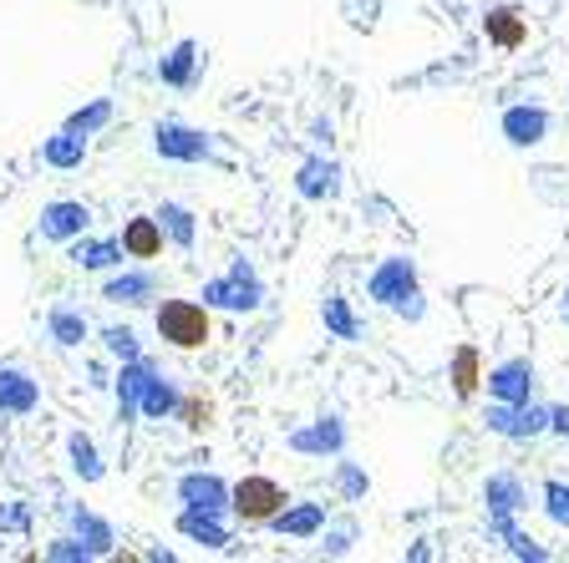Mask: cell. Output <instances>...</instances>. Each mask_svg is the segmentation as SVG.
I'll return each instance as SVG.
<instances>
[{
	"instance_id": "d6986e66",
	"label": "cell",
	"mask_w": 569,
	"mask_h": 563,
	"mask_svg": "<svg viewBox=\"0 0 569 563\" xmlns=\"http://www.w3.org/2000/svg\"><path fill=\"white\" fill-rule=\"evenodd\" d=\"M178 533L204 543V549H229V523L225 512H204V508H178Z\"/></svg>"
},
{
	"instance_id": "484cf974",
	"label": "cell",
	"mask_w": 569,
	"mask_h": 563,
	"mask_svg": "<svg viewBox=\"0 0 569 563\" xmlns=\"http://www.w3.org/2000/svg\"><path fill=\"white\" fill-rule=\"evenodd\" d=\"M158 223L163 234H168L173 250H194V239H199V219H194V209H184V203H158Z\"/></svg>"
},
{
	"instance_id": "836d02e7",
	"label": "cell",
	"mask_w": 569,
	"mask_h": 563,
	"mask_svg": "<svg viewBox=\"0 0 569 563\" xmlns=\"http://www.w3.org/2000/svg\"><path fill=\"white\" fill-rule=\"evenodd\" d=\"M544 512H549L555 528H569V483H559V477L544 483Z\"/></svg>"
},
{
	"instance_id": "9a60e30c",
	"label": "cell",
	"mask_w": 569,
	"mask_h": 563,
	"mask_svg": "<svg viewBox=\"0 0 569 563\" xmlns=\"http://www.w3.org/2000/svg\"><path fill=\"white\" fill-rule=\"evenodd\" d=\"M326 523H331L326 503H285V508L270 518V528H275L280 538H316Z\"/></svg>"
},
{
	"instance_id": "8d00e7d4",
	"label": "cell",
	"mask_w": 569,
	"mask_h": 563,
	"mask_svg": "<svg viewBox=\"0 0 569 563\" xmlns=\"http://www.w3.org/2000/svg\"><path fill=\"white\" fill-rule=\"evenodd\" d=\"M173 417L184 421L188 432H204V427H209V417H214V407H209V401H199V396H184V401H178V411H173Z\"/></svg>"
},
{
	"instance_id": "277c9868",
	"label": "cell",
	"mask_w": 569,
	"mask_h": 563,
	"mask_svg": "<svg viewBox=\"0 0 569 563\" xmlns=\"http://www.w3.org/2000/svg\"><path fill=\"white\" fill-rule=\"evenodd\" d=\"M285 503H291V498H285V487H280L275 477H265V472H250V477L229 483V512H234L244 528L270 523Z\"/></svg>"
},
{
	"instance_id": "e575fe53",
	"label": "cell",
	"mask_w": 569,
	"mask_h": 563,
	"mask_svg": "<svg viewBox=\"0 0 569 563\" xmlns=\"http://www.w3.org/2000/svg\"><path fill=\"white\" fill-rule=\"evenodd\" d=\"M46 559H56V563H92V549H87L77 533H62V538H52Z\"/></svg>"
},
{
	"instance_id": "ba28073f",
	"label": "cell",
	"mask_w": 569,
	"mask_h": 563,
	"mask_svg": "<svg viewBox=\"0 0 569 563\" xmlns=\"http://www.w3.org/2000/svg\"><path fill=\"white\" fill-rule=\"evenodd\" d=\"M173 498L184 503V508L225 512L229 518V483L219 477V472H184V477L173 483Z\"/></svg>"
},
{
	"instance_id": "74e56055",
	"label": "cell",
	"mask_w": 569,
	"mask_h": 563,
	"mask_svg": "<svg viewBox=\"0 0 569 563\" xmlns=\"http://www.w3.org/2000/svg\"><path fill=\"white\" fill-rule=\"evenodd\" d=\"M549 432L569 437V407H549Z\"/></svg>"
},
{
	"instance_id": "52a82bcc",
	"label": "cell",
	"mask_w": 569,
	"mask_h": 563,
	"mask_svg": "<svg viewBox=\"0 0 569 563\" xmlns=\"http://www.w3.org/2000/svg\"><path fill=\"white\" fill-rule=\"evenodd\" d=\"M285 446L300 452V457H341L346 452V421L336 417V411H326V417H316L310 427L285 437Z\"/></svg>"
},
{
	"instance_id": "6da1fadb",
	"label": "cell",
	"mask_w": 569,
	"mask_h": 563,
	"mask_svg": "<svg viewBox=\"0 0 569 563\" xmlns=\"http://www.w3.org/2000/svg\"><path fill=\"white\" fill-rule=\"evenodd\" d=\"M366 300H376L382 310H397L402 320H423V285H417V264L407 254H386L376 269L366 275Z\"/></svg>"
},
{
	"instance_id": "7402d4cb",
	"label": "cell",
	"mask_w": 569,
	"mask_h": 563,
	"mask_svg": "<svg viewBox=\"0 0 569 563\" xmlns=\"http://www.w3.org/2000/svg\"><path fill=\"white\" fill-rule=\"evenodd\" d=\"M67 260L77 264V269H118L128 254H122V239H87V234H77V239H72V250H67Z\"/></svg>"
},
{
	"instance_id": "7c38bea8",
	"label": "cell",
	"mask_w": 569,
	"mask_h": 563,
	"mask_svg": "<svg viewBox=\"0 0 569 563\" xmlns=\"http://www.w3.org/2000/svg\"><path fill=\"white\" fill-rule=\"evenodd\" d=\"M503 137H508V147H539L544 137H549V107L539 102H518L503 112Z\"/></svg>"
},
{
	"instance_id": "603a6c76",
	"label": "cell",
	"mask_w": 569,
	"mask_h": 563,
	"mask_svg": "<svg viewBox=\"0 0 569 563\" xmlns=\"http://www.w3.org/2000/svg\"><path fill=\"white\" fill-rule=\"evenodd\" d=\"M178 401H184V391H178V380H168L163 371H153L143 386V401H138V417L147 421H168L173 411H178Z\"/></svg>"
},
{
	"instance_id": "7a4b0ae2",
	"label": "cell",
	"mask_w": 569,
	"mask_h": 563,
	"mask_svg": "<svg viewBox=\"0 0 569 563\" xmlns=\"http://www.w3.org/2000/svg\"><path fill=\"white\" fill-rule=\"evenodd\" d=\"M153 325H158V335L173 351H199V345L214 341L209 305H199V300H163L158 310H153Z\"/></svg>"
},
{
	"instance_id": "d4e9b609",
	"label": "cell",
	"mask_w": 569,
	"mask_h": 563,
	"mask_svg": "<svg viewBox=\"0 0 569 563\" xmlns=\"http://www.w3.org/2000/svg\"><path fill=\"white\" fill-rule=\"evenodd\" d=\"M67 518H72V533L92 549V559L112 553V523H107V518H97V512H87V508H67Z\"/></svg>"
},
{
	"instance_id": "5bb4252c",
	"label": "cell",
	"mask_w": 569,
	"mask_h": 563,
	"mask_svg": "<svg viewBox=\"0 0 569 563\" xmlns=\"http://www.w3.org/2000/svg\"><path fill=\"white\" fill-rule=\"evenodd\" d=\"M153 371H158V361H147V355L122 361V371L112 376V391H118V421H133L138 417V401H143V386H147Z\"/></svg>"
},
{
	"instance_id": "4dcf8cb0",
	"label": "cell",
	"mask_w": 569,
	"mask_h": 563,
	"mask_svg": "<svg viewBox=\"0 0 569 563\" xmlns=\"http://www.w3.org/2000/svg\"><path fill=\"white\" fill-rule=\"evenodd\" d=\"M107 122H112V102L107 97H97V102H87V107H77L67 118V132H77V137H92V132H102Z\"/></svg>"
},
{
	"instance_id": "44dd1931",
	"label": "cell",
	"mask_w": 569,
	"mask_h": 563,
	"mask_svg": "<svg viewBox=\"0 0 569 563\" xmlns=\"http://www.w3.org/2000/svg\"><path fill=\"white\" fill-rule=\"evenodd\" d=\"M194 77H199V41H173L168 46V56H163L158 62V81L163 87H178V92H184V87H194Z\"/></svg>"
},
{
	"instance_id": "f1b7e54d",
	"label": "cell",
	"mask_w": 569,
	"mask_h": 563,
	"mask_svg": "<svg viewBox=\"0 0 569 563\" xmlns=\"http://www.w3.org/2000/svg\"><path fill=\"white\" fill-rule=\"evenodd\" d=\"M320 320H326V330H331L336 341H361V320L351 314V305H346L341 295H326V300H320Z\"/></svg>"
},
{
	"instance_id": "8fae6325",
	"label": "cell",
	"mask_w": 569,
	"mask_h": 563,
	"mask_svg": "<svg viewBox=\"0 0 569 563\" xmlns=\"http://www.w3.org/2000/svg\"><path fill=\"white\" fill-rule=\"evenodd\" d=\"M295 194L305 198V203H326V198L341 194V163L336 157H305L300 168H295Z\"/></svg>"
},
{
	"instance_id": "5b68a950",
	"label": "cell",
	"mask_w": 569,
	"mask_h": 563,
	"mask_svg": "<svg viewBox=\"0 0 569 563\" xmlns=\"http://www.w3.org/2000/svg\"><path fill=\"white\" fill-rule=\"evenodd\" d=\"M483 427H489L493 437H508V442H529V437L549 432V407L544 401H493L489 411H483Z\"/></svg>"
},
{
	"instance_id": "2e32d148",
	"label": "cell",
	"mask_w": 569,
	"mask_h": 563,
	"mask_svg": "<svg viewBox=\"0 0 569 563\" xmlns=\"http://www.w3.org/2000/svg\"><path fill=\"white\" fill-rule=\"evenodd\" d=\"M122 254L128 260H158L163 254V223H158V213H138V219H128L122 223Z\"/></svg>"
},
{
	"instance_id": "3957f363",
	"label": "cell",
	"mask_w": 569,
	"mask_h": 563,
	"mask_svg": "<svg viewBox=\"0 0 569 563\" xmlns=\"http://www.w3.org/2000/svg\"><path fill=\"white\" fill-rule=\"evenodd\" d=\"M199 300L209 305V310L254 314L260 305H265V285H260V275H254V264H250V260H234V264H229V275L209 279V285L199 289Z\"/></svg>"
},
{
	"instance_id": "4316f807",
	"label": "cell",
	"mask_w": 569,
	"mask_h": 563,
	"mask_svg": "<svg viewBox=\"0 0 569 563\" xmlns=\"http://www.w3.org/2000/svg\"><path fill=\"white\" fill-rule=\"evenodd\" d=\"M41 157H46V163H52V168H81V163H87V137H77V132H56V137H46V143H41Z\"/></svg>"
},
{
	"instance_id": "e0dca14e",
	"label": "cell",
	"mask_w": 569,
	"mask_h": 563,
	"mask_svg": "<svg viewBox=\"0 0 569 563\" xmlns=\"http://www.w3.org/2000/svg\"><path fill=\"white\" fill-rule=\"evenodd\" d=\"M483 36H489L493 46H503V52H518V46L529 41V21H524L518 5H489V11H483Z\"/></svg>"
},
{
	"instance_id": "f546056e",
	"label": "cell",
	"mask_w": 569,
	"mask_h": 563,
	"mask_svg": "<svg viewBox=\"0 0 569 563\" xmlns=\"http://www.w3.org/2000/svg\"><path fill=\"white\" fill-rule=\"evenodd\" d=\"M478 345H458L452 351V396L458 401H473V391H478Z\"/></svg>"
},
{
	"instance_id": "ffe728a7",
	"label": "cell",
	"mask_w": 569,
	"mask_h": 563,
	"mask_svg": "<svg viewBox=\"0 0 569 563\" xmlns=\"http://www.w3.org/2000/svg\"><path fill=\"white\" fill-rule=\"evenodd\" d=\"M158 295V275L153 269H122L102 285V300L107 305H147Z\"/></svg>"
},
{
	"instance_id": "ac0fdd59",
	"label": "cell",
	"mask_w": 569,
	"mask_h": 563,
	"mask_svg": "<svg viewBox=\"0 0 569 563\" xmlns=\"http://www.w3.org/2000/svg\"><path fill=\"white\" fill-rule=\"evenodd\" d=\"M524 503H529V493H524V483H518L514 472H493L489 483H483V508H489V518H518Z\"/></svg>"
},
{
	"instance_id": "30bf717a",
	"label": "cell",
	"mask_w": 569,
	"mask_h": 563,
	"mask_svg": "<svg viewBox=\"0 0 569 563\" xmlns=\"http://www.w3.org/2000/svg\"><path fill=\"white\" fill-rule=\"evenodd\" d=\"M483 380H489V396H493V401H529L539 371H534L529 355H508V361H499V366H493Z\"/></svg>"
},
{
	"instance_id": "d6a6232c",
	"label": "cell",
	"mask_w": 569,
	"mask_h": 563,
	"mask_svg": "<svg viewBox=\"0 0 569 563\" xmlns=\"http://www.w3.org/2000/svg\"><path fill=\"white\" fill-rule=\"evenodd\" d=\"M366 472L357 467V462H336V493H341L346 503H361L366 498Z\"/></svg>"
},
{
	"instance_id": "f35d334b",
	"label": "cell",
	"mask_w": 569,
	"mask_h": 563,
	"mask_svg": "<svg viewBox=\"0 0 569 563\" xmlns=\"http://www.w3.org/2000/svg\"><path fill=\"white\" fill-rule=\"evenodd\" d=\"M559 314H565V325H569V289H565V300H559Z\"/></svg>"
},
{
	"instance_id": "cb8c5ba5",
	"label": "cell",
	"mask_w": 569,
	"mask_h": 563,
	"mask_svg": "<svg viewBox=\"0 0 569 563\" xmlns=\"http://www.w3.org/2000/svg\"><path fill=\"white\" fill-rule=\"evenodd\" d=\"M46 330H52V341L62 345V351H77L87 335H92V325H87V314L72 310V305H56L52 314H46Z\"/></svg>"
},
{
	"instance_id": "1f68e13d",
	"label": "cell",
	"mask_w": 569,
	"mask_h": 563,
	"mask_svg": "<svg viewBox=\"0 0 569 563\" xmlns=\"http://www.w3.org/2000/svg\"><path fill=\"white\" fill-rule=\"evenodd\" d=\"M102 351L112 355V361H138V355H143V345H138V335L128 325H107L102 330Z\"/></svg>"
},
{
	"instance_id": "83f0119b",
	"label": "cell",
	"mask_w": 569,
	"mask_h": 563,
	"mask_svg": "<svg viewBox=\"0 0 569 563\" xmlns=\"http://www.w3.org/2000/svg\"><path fill=\"white\" fill-rule=\"evenodd\" d=\"M67 457H72V472H77L81 483L92 487V483H102V452H97V442L87 432H72L67 437Z\"/></svg>"
},
{
	"instance_id": "d590c367",
	"label": "cell",
	"mask_w": 569,
	"mask_h": 563,
	"mask_svg": "<svg viewBox=\"0 0 569 563\" xmlns=\"http://www.w3.org/2000/svg\"><path fill=\"white\" fill-rule=\"evenodd\" d=\"M320 533H326V549H320L326 559H341V553H351V543H357V523H351V518H346V523H336V528L326 523Z\"/></svg>"
},
{
	"instance_id": "4fadbf2b",
	"label": "cell",
	"mask_w": 569,
	"mask_h": 563,
	"mask_svg": "<svg viewBox=\"0 0 569 563\" xmlns=\"http://www.w3.org/2000/svg\"><path fill=\"white\" fill-rule=\"evenodd\" d=\"M41 407V386L21 366H0V417H31Z\"/></svg>"
},
{
	"instance_id": "9c48e42d",
	"label": "cell",
	"mask_w": 569,
	"mask_h": 563,
	"mask_svg": "<svg viewBox=\"0 0 569 563\" xmlns=\"http://www.w3.org/2000/svg\"><path fill=\"white\" fill-rule=\"evenodd\" d=\"M87 229H92V209L77 203V198H52L41 209V239H52V244H72Z\"/></svg>"
},
{
	"instance_id": "8992f818",
	"label": "cell",
	"mask_w": 569,
	"mask_h": 563,
	"mask_svg": "<svg viewBox=\"0 0 569 563\" xmlns=\"http://www.w3.org/2000/svg\"><path fill=\"white\" fill-rule=\"evenodd\" d=\"M153 153L168 157V163H204V157H214V137L188 128V122H158L153 128Z\"/></svg>"
}]
</instances>
